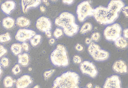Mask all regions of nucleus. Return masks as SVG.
Returning <instances> with one entry per match:
<instances>
[{"label":"nucleus","mask_w":128,"mask_h":88,"mask_svg":"<svg viewBox=\"0 0 128 88\" xmlns=\"http://www.w3.org/2000/svg\"><path fill=\"white\" fill-rule=\"evenodd\" d=\"M124 6L122 0H111L108 7L100 6L94 9L92 16L100 24H112L118 18L119 13Z\"/></svg>","instance_id":"f257e3e1"},{"label":"nucleus","mask_w":128,"mask_h":88,"mask_svg":"<svg viewBox=\"0 0 128 88\" xmlns=\"http://www.w3.org/2000/svg\"><path fill=\"white\" fill-rule=\"evenodd\" d=\"M54 23L62 29L64 33L68 37L74 36L79 30V26L76 23L74 16L69 12H64L60 14L55 19Z\"/></svg>","instance_id":"f03ea898"},{"label":"nucleus","mask_w":128,"mask_h":88,"mask_svg":"<svg viewBox=\"0 0 128 88\" xmlns=\"http://www.w3.org/2000/svg\"><path fill=\"white\" fill-rule=\"evenodd\" d=\"M80 77L74 71H66L55 78L52 88H80Z\"/></svg>","instance_id":"7ed1b4c3"},{"label":"nucleus","mask_w":128,"mask_h":88,"mask_svg":"<svg viewBox=\"0 0 128 88\" xmlns=\"http://www.w3.org/2000/svg\"><path fill=\"white\" fill-rule=\"evenodd\" d=\"M50 59L52 63L56 67H65L69 64L67 50L62 44H59L57 46L56 49L52 52Z\"/></svg>","instance_id":"20e7f679"},{"label":"nucleus","mask_w":128,"mask_h":88,"mask_svg":"<svg viewBox=\"0 0 128 88\" xmlns=\"http://www.w3.org/2000/svg\"><path fill=\"white\" fill-rule=\"evenodd\" d=\"M88 51L91 57L96 61H103L108 59L110 53L101 49L99 45L92 42L88 47Z\"/></svg>","instance_id":"39448f33"},{"label":"nucleus","mask_w":128,"mask_h":88,"mask_svg":"<svg viewBox=\"0 0 128 88\" xmlns=\"http://www.w3.org/2000/svg\"><path fill=\"white\" fill-rule=\"evenodd\" d=\"M94 9L88 1H84L78 5L76 10L78 19L80 22H83L88 17L93 14Z\"/></svg>","instance_id":"423d86ee"},{"label":"nucleus","mask_w":128,"mask_h":88,"mask_svg":"<svg viewBox=\"0 0 128 88\" xmlns=\"http://www.w3.org/2000/svg\"><path fill=\"white\" fill-rule=\"evenodd\" d=\"M122 29L118 23H114L106 27L104 31V37L107 41L114 42L121 36Z\"/></svg>","instance_id":"0eeeda50"},{"label":"nucleus","mask_w":128,"mask_h":88,"mask_svg":"<svg viewBox=\"0 0 128 88\" xmlns=\"http://www.w3.org/2000/svg\"><path fill=\"white\" fill-rule=\"evenodd\" d=\"M80 69L82 74L93 79L96 78L98 74L96 66L92 62L89 61H82L80 64Z\"/></svg>","instance_id":"6e6552de"},{"label":"nucleus","mask_w":128,"mask_h":88,"mask_svg":"<svg viewBox=\"0 0 128 88\" xmlns=\"http://www.w3.org/2000/svg\"><path fill=\"white\" fill-rule=\"evenodd\" d=\"M36 34V32L31 29H19L16 33L15 38L21 42H24L32 38Z\"/></svg>","instance_id":"1a4fd4ad"},{"label":"nucleus","mask_w":128,"mask_h":88,"mask_svg":"<svg viewBox=\"0 0 128 88\" xmlns=\"http://www.w3.org/2000/svg\"><path fill=\"white\" fill-rule=\"evenodd\" d=\"M36 26L40 31L45 33L48 31H51L52 23L49 18L46 17L42 16L36 20Z\"/></svg>","instance_id":"9d476101"},{"label":"nucleus","mask_w":128,"mask_h":88,"mask_svg":"<svg viewBox=\"0 0 128 88\" xmlns=\"http://www.w3.org/2000/svg\"><path fill=\"white\" fill-rule=\"evenodd\" d=\"M103 88H122L121 80L119 76L113 75L108 77L105 81Z\"/></svg>","instance_id":"9b49d317"},{"label":"nucleus","mask_w":128,"mask_h":88,"mask_svg":"<svg viewBox=\"0 0 128 88\" xmlns=\"http://www.w3.org/2000/svg\"><path fill=\"white\" fill-rule=\"evenodd\" d=\"M42 0H21V6L24 13H26L30 9L38 7Z\"/></svg>","instance_id":"f8f14e48"},{"label":"nucleus","mask_w":128,"mask_h":88,"mask_svg":"<svg viewBox=\"0 0 128 88\" xmlns=\"http://www.w3.org/2000/svg\"><path fill=\"white\" fill-rule=\"evenodd\" d=\"M32 82V79L30 76L27 74L23 75L16 81V88H27Z\"/></svg>","instance_id":"ddd939ff"},{"label":"nucleus","mask_w":128,"mask_h":88,"mask_svg":"<svg viewBox=\"0 0 128 88\" xmlns=\"http://www.w3.org/2000/svg\"><path fill=\"white\" fill-rule=\"evenodd\" d=\"M113 70L117 73H126L127 72V67L125 61L122 60L116 61L112 66Z\"/></svg>","instance_id":"4468645a"},{"label":"nucleus","mask_w":128,"mask_h":88,"mask_svg":"<svg viewBox=\"0 0 128 88\" xmlns=\"http://www.w3.org/2000/svg\"><path fill=\"white\" fill-rule=\"evenodd\" d=\"M16 4L13 1H7L4 2L1 5L2 11L7 15H9L15 9Z\"/></svg>","instance_id":"2eb2a0df"},{"label":"nucleus","mask_w":128,"mask_h":88,"mask_svg":"<svg viewBox=\"0 0 128 88\" xmlns=\"http://www.w3.org/2000/svg\"><path fill=\"white\" fill-rule=\"evenodd\" d=\"M18 62L23 67H26L28 65L30 62V58L29 55L26 53L20 54L18 56Z\"/></svg>","instance_id":"dca6fc26"},{"label":"nucleus","mask_w":128,"mask_h":88,"mask_svg":"<svg viewBox=\"0 0 128 88\" xmlns=\"http://www.w3.org/2000/svg\"><path fill=\"white\" fill-rule=\"evenodd\" d=\"M2 24L5 28L7 29H11L14 26L15 20L12 17H8L3 19Z\"/></svg>","instance_id":"f3484780"},{"label":"nucleus","mask_w":128,"mask_h":88,"mask_svg":"<svg viewBox=\"0 0 128 88\" xmlns=\"http://www.w3.org/2000/svg\"><path fill=\"white\" fill-rule=\"evenodd\" d=\"M16 24L21 28H26L30 26V21L29 19L24 17H20L16 20Z\"/></svg>","instance_id":"a211bd4d"},{"label":"nucleus","mask_w":128,"mask_h":88,"mask_svg":"<svg viewBox=\"0 0 128 88\" xmlns=\"http://www.w3.org/2000/svg\"><path fill=\"white\" fill-rule=\"evenodd\" d=\"M115 46L119 49H125L128 46V42L126 39L123 37L120 36L114 41Z\"/></svg>","instance_id":"6ab92c4d"},{"label":"nucleus","mask_w":128,"mask_h":88,"mask_svg":"<svg viewBox=\"0 0 128 88\" xmlns=\"http://www.w3.org/2000/svg\"><path fill=\"white\" fill-rule=\"evenodd\" d=\"M22 49L21 44L18 43L13 44L11 47L12 52L15 55H19L21 53Z\"/></svg>","instance_id":"aec40b11"},{"label":"nucleus","mask_w":128,"mask_h":88,"mask_svg":"<svg viewBox=\"0 0 128 88\" xmlns=\"http://www.w3.org/2000/svg\"><path fill=\"white\" fill-rule=\"evenodd\" d=\"M92 29V25L90 23L86 22L82 25L80 29V32L82 34H86L91 31Z\"/></svg>","instance_id":"412c9836"},{"label":"nucleus","mask_w":128,"mask_h":88,"mask_svg":"<svg viewBox=\"0 0 128 88\" xmlns=\"http://www.w3.org/2000/svg\"><path fill=\"white\" fill-rule=\"evenodd\" d=\"M42 37L40 35L36 34L30 39V42L31 45L33 47L38 46L42 40Z\"/></svg>","instance_id":"4be33fe9"},{"label":"nucleus","mask_w":128,"mask_h":88,"mask_svg":"<svg viewBox=\"0 0 128 88\" xmlns=\"http://www.w3.org/2000/svg\"><path fill=\"white\" fill-rule=\"evenodd\" d=\"M4 84L6 88H11L13 86L14 84V80L12 77L7 76L4 78Z\"/></svg>","instance_id":"5701e85b"},{"label":"nucleus","mask_w":128,"mask_h":88,"mask_svg":"<svg viewBox=\"0 0 128 88\" xmlns=\"http://www.w3.org/2000/svg\"><path fill=\"white\" fill-rule=\"evenodd\" d=\"M11 40L10 34L7 32L0 35V43H5L10 41Z\"/></svg>","instance_id":"b1692460"},{"label":"nucleus","mask_w":128,"mask_h":88,"mask_svg":"<svg viewBox=\"0 0 128 88\" xmlns=\"http://www.w3.org/2000/svg\"><path fill=\"white\" fill-rule=\"evenodd\" d=\"M55 71V70L54 69H51L45 71L43 74L45 80H48L54 74Z\"/></svg>","instance_id":"393cba45"},{"label":"nucleus","mask_w":128,"mask_h":88,"mask_svg":"<svg viewBox=\"0 0 128 88\" xmlns=\"http://www.w3.org/2000/svg\"><path fill=\"white\" fill-rule=\"evenodd\" d=\"M63 30L60 28H57L54 32V36L55 38H59L62 37L63 35Z\"/></svg>","instance_id":"a878e982"},{"label":"nucleus","mask_w":128,"mask_h":88,"mask_svg":"<svg viewBox=\"0 0 128 88\" xmlns=\"http://www.w3.org/2000/svg\"><path fill=\"white\" fill-rule=\"evenodd\" d=\"M100 38L101 35L100 33L98 32H95L92 34L90 38L92 41L97 42L100 40Z\"/></svg>","instance_id":"bb28decb"},{"label":"nucleus","mask_w":128,"mask_h":88,"mask_svg":"<svg viewBox=\"0 0 128 88\" xmlns=\"http://www.w3.org/2000/svg\"><path fill=\"white\" fill-rule=\"evenodd\" d=\"M0 64L4 67H6L8 66L9 60L6 57H3L0 60Z\"/></svg>","instance_id":"cd10ccee"},{"label":"nucleus","mask_w":128,"mask_h":88,"mask_svg":"<svg viewBox=\"0 0 128 88\" xmlns=\"http://www.w3.org/2000/svg\"><path fill=\"white\" fill-rule=\"evenodd\" d=\"M21 70L20 67V66L18 64L16 65L13 67V68H12V73L15 75H17V74H19L21 72Z\"/></svg>","instance_id":"c85d7f7f"},{"label":"nucleus","mask_w":128,"mask_h":88,"mask_svg":"<svg viewBox=\"0 0 128 88\" xmlns=\"http://www.w3.org/2000/svg\"><path fill=\"white\" fill-rule=\"evenodd\" d=\"M73 62L75 64H80L82 62V59L81 57L78 55H75L73 56Z\"/></svg>","instance_id":"c756f323"},{"label":"nucleus","mask_w":128,"mask_h":88,"mask_svg":"<svg viewBox=\"0 0 128 88\" xmlns=\"http://www.w3.org/2000/svg\"><path fill=\"white\" fill-rule=\"evenodd\" d=\"M7 52V49L3 46L0 44V58L3 56Z\"/></svg>","instance_id":"7c9ffc66"},{"label":"nucleus","mask_w":128,"mask_h":88,"mask_svg":"<svg viewBox=\"0 0 128 88\" xmlns=\"http://www.w3.org/2000/svg\"><path fill=\"white\" fill-rule=\"evenodd\" d=\"M75 49L78 52H82L84 50V47L80 44L78 43L75 46Z\"/></svg>","instance_id":"2f4dec72"},{"label":"nucleus","mask_w":128,"mask_h":88,"mask_svg":"<svg viewBox=\"0 0 128 88\" xmlns=\"http://www.w3.org/2000/svg\"><path fill=\"white\" fill-rule=\"evenodd\" d=\"M122 12L125 15V17H126V18H128V6H124L122 8Z\"/></svg>","instance_id":"473e14b6"},{"label":"nucleus","mask_w":128,"mask_h":88,"mask_svg":"<svg viewBox=\"0 0 128 88\" xmlns=\"http://www.w3.org/2000/svg\"><path fill=\"white\" fill-rule=\"evenodd\" d=\"M22 49H24L26 51H28L29 50V46L28 44L26 42H23L21 44Z\"/></svg>","instance_id":"72a5a7b5"},{"label":"nucleus","mask_w":128,"mask_h":88,"mask_svg":"<svg viewBox=\"0 0 128 88\" xmlns=\"http://www.w3.org/2000/svg\"><path fill=\"white\" fill-rule=\"evenodd\" d=\"M123 37L126 39H127L128 38V28L125 29L123 31Z\"/></svg>","instance_id":"f704fd0d"},{"label":"nucleus","mask_w":128,"mask_h":88,"mask_svg":"<svg viewBox=\"0 0 128 88\" xmlns=\"http://www.w3.org/2000/svg\"><path fill=\"white\" fill-rule=\"evenodd\" d=\"M62 1L63 3L65 4L71 5L72 4H73L74 0H62Z\"/></svg>","instance_id":"c9c22d12"},{"label":"nucleus","mask_w":128,"mask_h":88,"mask_svg":"<svg viewBox=\"0 0 128 88\" xmlns=\"http://www.w3.org/2000/svg\"><path fill=\"white\" fill-rule=\"evenodd\" d=\"M92 42V40L91 38H86L85 40V43L87 45H90Z\"/></svg>","instance_id":"e433bc0d"},{"label":"nucleus","mask_w":128,"mask_h":88,"mask_svg":"<svg viewBox=\"0 0 128 88\" xmlns=\"http://www.w3.org/2000/svg\"><path fill=\"white\" fill-rule=\"evenodd\" d=\"M45 34L46 36L48 38H50L52 36V34L51 31H48L46 32H45Z\"/></svg>","instance_id":"4c0bfd02"},{"label":"nucleus","mask_w":128,"mask_h":88,"mask_svg":"<svg viewBox=\"0 0 128 88\" xmlns=\"http://www.w3.org/2000/svg\"><path fill=\"white\" fill-rule=\"evenodd\" d=\"M55 42V39L54 38H51L48 41V43L50 45H53V44H54Z\"/></svg>","instance_id":"58836bf2"},{"label":"nucleus","mask_w":128,"mask_h":88,"mask_svg":"<svg viewBox=\"0 0 128 88\" xmlns=\"http://www.w3.org/2000/svg\"><path fill=\"white\" fill-rule=\"evenodd\" d=\"M40 10L42 13H44L46 11V8L44 6H41L40 7Z\"/></svg>","instance_id":"ea45409f"},{"label":"nucleus","mask_w":128,"mask_h":88,"mask_svg":"<svg viewBox=\"0 0 128 88\" xmlns=\"http://www.w3.org/2000/svg\"><path fill=\"white\" fill-rule=\"evenodd\" d=\"M92 84L91 82L88 83L86 85V87L87 88H92Z\"/></svg>","instance_id":"a19ab883"},{"label":"nucleus","mask_w":128,"mask_h":88,"mask_svg":"<svg viewBox=\"0 0 128 88\" xmlns=\"http://www.w3.org/2000/svg\"><path fill=\"white\" fill-rule=\"evenodd\" d=\"M2 73V70L1 65H0V77H1Z\"/></svg>","instance_id":"79ce46f5"},{"label":"nucleus","mask_w":128,"mask_h":88,"mask_svg":"<svg viewBox=\"0 0 128 88\" xmlns=\"http://www.w3.org/2000/svg\"><path fill=\"white\" fill-rule=\"evenodd\" d=\"M94 88H102L101 87H100V86L98 85H96L95 86Z\"/></svg>","instance_id":"37998d69"},{"label":"nucleus","mask_w":128,"mask_h":88,"mask_svg":"<svg viewBox=\"0 0 128 88\" xmlns=\"http://www.w3.org/2000/svg\"><path fill=\"white\" fill-rule=\"evenodd\" d=\"M42 2H43L45 4H46V3L48 2V0H43V1H42Z\"/></svg>","instance_id":"c03bdc74"},{"label":"nucleus","mask_w":128,"mask_h":88,"mask_svg":"<svg viewBox=\"0 0 128 88\" xmlns=\"http://www.w3.org/2000/svg\"><path fill=\"white\" fill-rule=\"evenodd\" d=\"M33 88H40V86L38 85H36L34 86Z\"/></svg>","instance_id":"a18cd8bd"},{"label":"nucleus","mask_w":128,"mask_h":88,"mask_svg":"<svg viewBox=\"0 0 128 88\" xmlns=\"http://www.w3.org/2000/svg\"><path fill=\"white\" fill-rule=\"evenodd\" d=\"M50 1H52L54 2H56L58 0H50Z\"/></svg>","instance_id":"49530a36"},{"label":"nucleus","mask_w":128,"mask_h":88,"mask_svg":"<svg viewBox=\"0 0 128 88\" xmlns=\"http://www.w3.org/2000/svg\"></svg>","instance_id":"de8ad7c7"},{"label":"nucleus","mask_w":128,"mask_h":88,"mask_svg":"<svg viewBox=\"0 0 128 88\" xmlns=\"http://www.w3.org/2000/svg\"></svg>","instance_id":"09e8293b"}]
</instances>
